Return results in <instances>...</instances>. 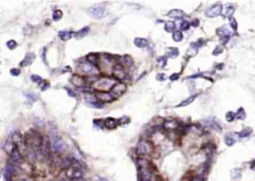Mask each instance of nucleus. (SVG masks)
<instances>
[{
  "mask_svg": "<svg viewBox=\"0 0 255 181\" xmlns=\"http://www.w3.org/2000/svg\"><path fill=\"white\" fill-rule=\"evenodd\" d=\"M97 68L92 64L88 61H83L78 64L77 71L81 74H85V75H93L97 70Z\"/></svg>",
  "mask_w": 255,
  "mask_h": 181,
  "instance_id": "obj_1",
  "label": "nucleus"
},
{
  "mask_svg": "<svg viewBox=\"0 0 255 181\" xmlns=\"http://www.w3.org/2000/svg\"><path fill=\"white\" fill-rule=\"evenodd\" d=\"M67 178L70 179V180H74L81 179L83 178V172L81 170V168L76 166H70L65 171Z\"/></svg>",
  "mask_w": 255,
  "mask_h": 181,
  "instance_id": "obj_2",
  "label": "nucleus"
},
{
  "mask_svg": "<svg viewBox=\"0 0 255 181\" xmlns=\"http://www.w3.org/2000/svg\"><path fill=\"white\" fill-rule=\"evenodd\" d=\"M151 146L148 141L145 140H141L136 146V154L139 156L148 155L151 152Z\"/></svg>",
  "mask_w": 255,
  "mask_h": 181,
  "instance_id": "obj_3",
  "label": "nucleus"
},
{
  "mask_svg": "<svg viewBox=\"0 0 255 181\" xmlns=\"http://www.w3.org/2000/svg\"><path fill=\"white\" fill-rule=\"evenodd\" d=\"M125 69L126 68L122 64H121L120 63H117L112 67V74L115 79L123 80L127 76Z\"/></svg>",
  "mask_w": 255,
  "mask_h": 181,
  "instance_id": "obj_4",
  "label": "nucleus"
},
{
  "mask_svg": "<svg viewBox=\"0 0 255 181\" xmlns=\"http://www.w3.org/2000/svg\"><path fill=\"white\" fill-rule=\"evenodd\" d=\"M111 94L115 97H120L123 95L127 91V85L125 82H116L111 88Z\"/></svg>",
  "mask_w": 255,
  "mask_h": 181,
  "instance_id": "obj_5",
  "label": "nucleus"
},
{
  "mask_svg": "<svg viewBox=\"0 0 255 181\" xmlns=\"http://www.w3.org/2000/svg\"><path fill=\"white\" fill-rule=\"evenodd\" d=\"M94 97L100 102H111L115 100L114 96L111 93L106 92H96Z\"/></svg>",
  "mask_w": 255,
  "mask_h": 181,
  "instance_id": "obj_6",
  "label": "nucleus"
},
{
  "mask_svg": "<svg viewBox=\"0 0 255 181\" xmlns=\"http://www.w3.org/2000/svg\"><path fill=\"white\" fill-rule=\"evenodd\" d=\"M116 82H115V79H109L107 77L102 78L101 79H99L97 82V86L100 90H107L110 89L112 88V86L115 84Z\"/></svg>",
  "mask_w": 255,
  "mask_h": 181,
  "instance_id": "obj_7",
  "label": "nucleus"
},
{
  "mask_svg": "<svg viewBox=\"0 0 255 181\" xmlns=\"http://www.w3.org/2000/svg\"><path fill=\"white\" fill-rule=\"evenodd\" d=\"M105 12V8L103 5H95L92 6L91 8L89 10V13H90L91 16L94 18L99 19L101 18L102 16L104 15Z\"/></svg>",
  "mask_w": 255,
  "mask_h": 181,
  "instance_id": "obj_8",
  "label": "nucleus"
},
{
  "mask_svg": "<svg viewBox=\"0 0 255 181\" xmlns=\"http://www.w3.org/2000/svg\"><path fill=\"white\" fill-rule=\"evenodd\" d=\"M52 148L56 152H63L65 148H66V145L64 141H63L62 139L59 136H55L52 139Z\"/></svg>",
  "mask_w": 255,
  "mask_h": 181,
  "instance_id": "obj_9",
  "label": "nucleus"
},
{
  "mask_svg": "<svg viewBox=\"0 0 255 181\" xmlns=\"http://www.w3.org/2000/svg\"><path fill=\"white\" fill-rule=\"evenodd\" d=\"M222 11V6L220 4H215L213 6L208 8L206 11V16L209 17H215L220 15Z\"/></svg>",
  "mask_w": 255,
  "mask_h": 181,
  "instance_id": "obj_10",
  "label": "nucleus"
},
{
  "mask_svg": "<svg viewBox=\"0 0 255 181\" xmlns=\"http://www.w3.org/2000/svg\"><path fill=\"white\" fill-rule=\"evenodd\" d=\"M70 82L75 87L77 88H83L85 87V78L81 75H77V74H74L70 78Z\"/></svg>",
  "mask_w": 255,
  "mask_h": 181,
  "instance_id": "obj_11",
  "label": "nucleus"
},
{
  "mask_svg": "<svg viewBox=\"0 0 255 181\" xmlns=\"http://www.w3.org/2000/svg\"><path fill=\"white\" fill-rule=\"evenodd\" d=\"M11 159L10 161H11L14 164H15L17 166H20L21 163H22V157L21 154L20 153L18 150V148H15V150H14L13 153L11 154Z\"/></svg>",
  "mask_w": 255,
  "mask_h": 181,
  "instance_id": "obj_12",
  "label": "nucleus"
},
{
  "mask_svg": "<svg viewBox=\"0 0 255 181\" xmlns=\"http://www.w3.org/2000/svg\"><path fill=\"white\" fill-rule=\"evenodd\" d=\"M218 35H219L221 38V42L223 44H226L229 41L230 37V31L227 29L224 28H221L217 30Z\"/></svg>",
  "mask_w": 255,
  "mask_h": 181,
  "instance_id": "obj_13",
  "label": "nucleus"
},
{
  "mask_svg": "<svg viewBox=\"0 0 255 181\" xmlns=\"http://www.w3.org/2000/svg\"><path fill=\"white\" fill-rule=\"evenodd\" d=\"M35 59V55L33 53H28L26 54V56L21 61L20 65L22 68L31 65Z\"/></svg>",
  "mask_w": 255,
  "mask_h": 181,
  "instance_id": "obj_14",
  "label": "nucleus"
},
{
  "mask_svg": "<svg viewBox=\"0 0 255 181\" xmlns=\"http://www.w3.org/2000/svg\"><path fill=\"white\" fill-rule=\"evenodd\" d=\"M11 141L18 148L19 146L24 144V138L19 132H14L11 136Z\"/></svg>",
  "mask_w": 255,
  "mask_h": 181,
  "instance_id": "obj_15",
  "label": "nucleus"
},
{
  "mask_svg": "<svg viewBox=\"0 0 255 181\" xmlns=\"http://www.w3.org/2000/svg\"><path fill=\"white\" fill-rule=\"evenodd\" d=\"M119 124V121L113 117H108L104 121V126L108 130H113Z\"/></svg>",
  "mask_w": 255,
  "mask_h": 181,
  "instance_id": "obj_16",
  "label": "nucleus"
},
{
  "mask_svg": "<svg viewBox=\"0 0 255 181\" xmlns=\"http://www.w3.org/2000/svg\"><path fill=\"white\" fill-rule=\"evenodd\" d=\"M73 31H68V30H62V31H59L58 33V36L59 38L63 41H67L69 40L72 37H73Z\"/></svg>",
  "mask_w": 255,
  "mask_h": 181,
  "instance_id": "obj_17",
  "label": "nucleus"
},
{
  "mask_svg": "<svg viewBox=\"0 0 255 181\" xmlns=\"http://www.w3.org/2000/svg\"><path fill=\"white\" fill-rule=\"evenodd\" d=\"M118 63L122 64L126 68L131 67L133 64V61H132V58L130 55H124V56H122L120 59V62Z\"/></svg>",
  "mask_w": 255,
  "mask_h": 181,
  "instance_id": "obj_18",
  "label": "nucleus"
},
{
  "mask_svg": "<svg viewBox=\"0 0 255 181\" xmlns=\"http://www.w3.org/2000/svg\"><path fill=\"white\" fill-rule=\"evenodd\" d=\"M133 43H134L135 46L138 48L147 47L149 44L148 40L146 38H136Z\"/></svg>",
  "mask_w": 255,
  "mask_h": 181,
  "instance_id": "obj_19",
  "label": "nucleus"
},
{
  "mask_svg": "<svg viewBox=\"0 0 255 181\" xmlns=\"http://www.w3.org/2000/svg\"><path fill=\"white\" fill-rule=\"evenodd\" d=\"M178 126V124L175 120H168V121H164L163 123V128L167 130H171L177 129Z\"/></svg>",
  "mask_w": 255,
  "mask_h": 181,
  "instance_id": "obj_20",
  "label": "nucleus"
},
{
  "mask_svg": "<svg viewBox=\"0 0 255 181\" xmlns=\"http://www.w3.org/2000/svg\"><path fill=\"white\" fill-rule=\"evenodd\" d=\"M17 148V146H16L12 141H5V144H4L3 145L4 150H5L7 154H9V155H11V154L13 153V151L15 150V148Z\"/></svg>",
  "mask_w": 255,
  "mask_h": 181,
  "instance_id": "obj_21",
  "label": "nucleus"
},
{
  "mask_svg": "<svg viewBox=\"0 0 255 181\" xmlns=\"http://www.w3.org/2000/svg\"><path fill=\"white\" fill-rule=\"evenodd\" d=\"M89 31H90V28L88 27V26H85V27H83L82 29H81L80 30L76 31V32L74 34V37H75V38L78 39V40L82 39V38H84L85 36H86V35H88V33L89 32Z\"/></svg>",
  "mask_w": 255,
  "mask_h": 181,
  "instance_id": "obj_22",
  "label": "nucleus"
},
{
  "mask_svg": "<svg viewBox=\"0 0 255 181\" xmlns=\"http://www.w3.org/2000/svg\"><path fill=\"white\" fill-rule=\"evenodd\" d=\"M86 59L88 62L92 64L93 65L94 64H99L100 57L98 55V54H96V53H90V54H88L86 57Z\"/></svg>",
  "mask_w": 255,
  "mask_h": 181,
  "instance_id": "obj_23",
  "label": "nucleus"
},
{
  "mask_svg": "<svg viewBox=\"0 0 255 181\" xmlns=\"http://www.w3.org/2000/svg\"><path fill=\"white\" fill-rule=\"evenodd\" d=\"M168 16L173 18H181L184 16V12L180 9H173L168 13Z\"/></svg>",
  "mask_w": 255,
  "mask_h": 181,
  "instance_id": "obj_24",
  "label": "nucleus"
},
{
  "mask_svg": "<svg viewBox=\"0 0 255 181\" xmlns=\"http://www.w3.org/2000/svg\"><path fill=\"white\" fill-rule=\"evenodd\" d=\"M234 11H235V9L232 5H226L224 7V10H223V15L224 16H230L234 13Z\"/></svg>",
  "mask_w": 255,
  "mask_h": 181,
  "instance_id": "obj_25",
  "label": "nucleus"
},
{
  "mask_svg": "<svg viewBox=\"0 0 255 181\" xmlns=\"http://www.w3.org/2000/svg\"><path fill=\"white\" fill-rule=\"evenodd\" d=\"M224 141H225V144L228 145V146H233V145L236 143L237 140H236L235 138L233 137V135L228 134V135H226L225 137H224Z\"/></svg>",
  "mask_w": 255,
  "mask_h": 181,
  "instance_id": "obj_26",
  "label": "nucleus"
},
{
  "mask_svg": "<svg viewBox=\"0 0 255 181\" xmlns=\"http://www.w3.org/2000/svg\"><path fill=\"white\" fill-rule=\"evenodd\" d=\"M253 130L250 127H247V128H245L242 130L241 132L239 133V136L240 138H246L248 137L249 135H251V134L252 133Z\"/></svg>",
  "mask_w": 255,
  "mask_h": 181,
  "instance_id": "obj_27",
  "label": "nucleus"
},
{
  "mask_svg": "<svg viewBox=\"0 0 255 181\" xmlns=\"http://www.w3.org/2000/svg\"><path fill=\"white\" fill-rule=\"evenodd\" d=\"M167 55L168 57L171 58H175L179 55V51H178L177 48L175 47H169L167 49Z\"/></svg>",
  "mask_w": 255,
  "mask_h": 181,
  "instance_id": "obj_28",
  "label": "nucleus"
},
{
  "mask_svg": "<svg viewBox=\"0 0 255 181\" xmlns=\"http://www.w3.org/2000/svg\"><path fill=\"white\" fill-rule=\"evenodd\" d=\"M165 31L168 33H171L174 31V30L175 29V23L173 21H168L166 23H165Z\"/></svg>",
  "mask_w": 255,
  "mask_h": 181,
  "instance_id": "obj_29",
  "label": "nucleus"
},
{
  "mask_svg": "<svg viewBox=\"0 0 255 181\" xmlns=\"http://www.w3.org/2000/svg\"><path fill=\"white\" fill-rule=\"evenodd\" d=\"M62 16H63L62 11H61V10H56V11H55L53 13H52V20H53L54 21L57 22V21H59V20H60L62 18Z\"/></svg>",
  "mask_w": 255,
  "mask_h": 181,
  "instance_id": "obj_30",
  "label": "nucleus"
},
{
  "mask_svg": "<svg viewBox=\"0 0 255 181\" xmlns=\"http://www.w3.org/2000/svg\"><path fill=\"white\" fill-rule=\"evenodd\" d=\"M172 38L175 41H176V42H180V41H181V40H183V33H182L180 31H176L174 32V34H173Z\"/></svg>",
  "mask_w": 255,
  "mask_h": 181,
  "instance_id": "obj_31",
  "label": "nucleus"
},
{
  "mask_svg": "<svg viewBox=\"0 0 255 181\" xmlns=\"http://www.w3.org/2000/svg\"><path fill=\"white\" fill-rule=\"evenodd\" d=\"M246 117V113L245 112V109L243 108H239L237 111V113H236V117L238 120H244Z\"/></svg>",
  "mask_w": 255,
  "mask_h": 181,
  "instance_id": "obj_32",
  "label": "nucleus"
},
{
  "mask_svg": "<svg viewBox=\"0 0 255 181\" xmlns=\"http://www.w3.org/2000/svg\"><path fill=\"white\" fill-rule=\"evenodd\" d=\"M196 97H197V95L192 96V97H189V98H187V99H186V100H184V101H183V102H182L181 103H180V104L179 105V106H178V107H181V106H188V105H189V104H191L192 102L193 101L195 100V99L196 98Z\"/></svg>",
  "mask_w": 255,
  "mask_h": 181,
  "instance_id": "obj_33",
  "label": "nucleus"
},
{
  "mask_svg": "<svg viewBox=\"0 0 255 181\" xmlns=\"http://www.w3.org/2000/svg\"><path fill=\"white\" fill-rule=\"evenodd\" d=\"M168 58L166 56H162L157 59L158 64L160 65L161 68H165L166 64H167Z\"/></svg>",
  "mask_w": 255,
  "mask_h": 181,
  "instance_id": "obj_34",
  "label": "nucleus"
},
{
  "mask_svg": "<svg viewBox=\"0 0 255 181\" xmlns=\"http://www.w3.org/2000/svg\"><path fill=\"white\" fill-rule=\"evenodd\" d=\"M6 46H7V47L9 49L13 50V49H16L17 47L18 44H17V43L14 40H10L6 43Z\"/></svg>",
  "mask_w": 255,
  "mask_h": 181,
  "instance_id": "obj_35",
  "label": "nucleus"
},
{
  "mask_svg": "<svg viewBox=\"0 0 255 181\" xmlns=\"http://www.w3.org/2000/svg\"><path fill=\"white\" fill-rule=\"evenodd\" d=\"M31 79L32 82H35V83H36V84L38 85L40 84L43 81L42 77H40V76L38 75H35V74H33V75L31 76Z\"/></svg>",
  "mask_w": 255,
  "mask_h": 181,
  "instance_id": "obj_36",
  "label": "nucleus"
},
{
  "mask_svg": "<svg viewBox=\"0 0 255 181\" xmlns=\"http://www.w3.org/2000/svg\"><path fill=\"white\" fill-rule=\"evenodd\" d=\"M236 117V113L233 112H228V113L226 114V120L228 121V122H232V121L235 119Z\"/></svg>",
  "mask_w": 255,
  "mask_h": 181,
  "instance_id": "obj_37",
  "label": "nucleus"
},
{
  "mask_svg": "<svg viewBox=\"0 0 255 181\" xmlns=\"http://www.w3.org/2000/svg\"><path fill=\"white\" fill-rule=\"evenodd\" d=\"M189 26H190V23L188 22L187 20H183L181 23V26H180V29L182 31H186L189 29Z\"/></svg>",
  "mask_w": 255,
  "mask_h": 181,
  "instance_id": "obj_38",
  "label": "nucleus"
},
{
  "mask_svg": "<svg viewBox=\"0 0 255 181\" xmlns=\"http://www.w3.org/2000/svg\"><path fill=\"white\" fill-rule=\"evenodd\" d=\"M50 88V82L46 81V82H44L40 86V91L41 92H45L46 90H48Z\"/></svg>",
  "mask_w": 255,
  "mask_h": 181,
  "instance_id": "obj_39",
  "label": "nucleus"
},
{
  "mask_svg": "<svg viewBox=\"0 0 255 181\" xmlns=\"http://www.w3.org/2000/svg\"><path fill=\"white\" fill-rule=\"evenodd\" d=\"M229 20H230V25L232 29H233V30H237L238 25H237V20H235V18L230 17V18L229 19Z\"/></svg>",
  "mask_w": 255,
  "mask_h": 181,
  "instance_id": "obj_40",
  "label": "nucleus"
},
{
  "mask_svg": "<svg viewBox=\"0 0 255 181\" xmlns=\"http://www.w3.org/2000/svg\"><path fill=\"white\" fill-rule=\"evenodd\" d=\"M118 121H119L120 124H128L130 121V119L128 116H123L120 119H118Z\"/></svg>",
  "mask_w": 255,
  "mask_h": 181,
  "instance_id": "obj_41",
  "label": "nucleus"
},
{
  "mask_svg": "<svg viewBox=\"0 0 255 181\" xmlns=\"http://www.w3.org/2000/svg\"><path fill=\"white\" fill-rule=\"evenodd\" d=\"M46 48L43 47L42 49H41V51H40V56H41V59H42V61L45 63V64H46Z\"/></svg>",
  "mask_w": 255,
  "mask_h": 181,
  "instance_id": "obj_42",
  "label": "nucleus"
},
{
  "mask_svg": "<svg viewBox=\"0 0 255 181\" xmlns=\"http://www.w3.org/2000/svg\"><path fill=\"white\" fill-rule=\"evenodd\" d=\"M26 98H27L28 100H29L32 101V102H34V101H35V100H37V97L35 96V94L31 93H31L26 94Z\"/></svg>",
  "mask_w": 255,
  "mask_h": 181,
  "instance_id": "obj_43",
  "label": "nucleus"
},
{
  "mask_svg": "<svg viewBox=\"0 0 255 181\" xmlns=\"http://www.w3.org/2000/svg\"><path fill=\"white\" fill-rule=\"evenodd\" d=\"M20 73H21L20 70L17 69V68H12V69H11V70H10V73H11L13 76H17L20 75Z\"/></svg>",
  "mask_w": 255,
  "mask_h": 181,
  "instance_id": "obj_44",
  "label": "nucleus"
},
{
  "mask_svg": "<svg viewBox=\"0 0 255 181\" xmlns=\"http://www.w3.org/2000/svg\"><path fill=\"white\" fill-rule=\"evenodd\" d=\"M32 32H33V28L31 27V26H26V27H25V29H24V33H25L26 35H31V34H32Z\"/></svg>",
  "mask_w": 255,
  "mask_h": 181,
  "instance_id": "obj_45",
  "label": "nucleus"
},
{
  "mask_svg": "<svg viewBox=\"0 0 255 181\" xmlns=\"http://www.w3.org/2000/svg\"><path fill=\"white\" fill-rule=\"evenodd\" d=\"M222 51H223V48L220 46H216V48H215V49H214V51H213V55H219V54H221V53H222Z\"/></svg>",
  "mask_w": 255,
  "mask_h": 181,
  "instance_id": "obj_46",
  "label": "nucleus"
},
{
  "mask_svg": "<svg viewBox=\"0 0 255 181\" xmlns=\"http://www.w3.org/2000/svg\"><path fill=\"white\" fill-rule=\"evenodd\" d=\"M156 79L160 82H162V81H165L166 79V76H165V73H158L156 75Z\"/></svg>",
  "mask_w": 255,
  "mask_h": 181,
  "instance_id": "obj_47",
  "label": "nucleus"
},
{
  "mask_svg": "<svg viewBox=\"0 0 255 181\" xmlns=\"http://www.w3.org/2000/svg\"><path fill=\"white\" fill-rule=\"evenodd\" d=\"M64 89L66 90L67 92H68V95L70 96V97H76V93H74V92L71 89V88H68V87H64Z\"/></svg>",
  "mask_w": 255,
  "mask_h": 181,
  "instance_id": "obj_48",
  "label": "nucleus"
},
{
  "mask_svg": "<svg viewBox=\"0 0 255 181\" xmlns=\"http://www.w3.org/2000/svg\"><path fill=\"white\" fill-rule=\"evenodd\" d=\"M94 124H96L97 126H99L100 128H103L104 126V121H102V120H94Z\"/></svg>",
  "mask_w": 255,
  "mask_h": 181,
  "instance_id": "obj_49",
  "label": "nucleus"
},
{
  "mask_svg": "<svg viewBox=\"0 0 255 181\" xmlns=\"http://www.w3.org/2000/svg\"><path fill=\"white\" fill-rule=\"evenodd\" d=\"M179 77H180V75H179V73H174L172 75L170 76V79L171 81H175L177 79H179Z\"/></svg>",
  "mask_w": 255,
  "mask_h": 181,
  "instance_id": "obj_50",
  "label": "nucleus"
},
{
  "mask_svg": "<svg viewBox=\"0 0 255 181\" xmlns=\"http://www.w3.org/2000/svg\"><path fill=\"white\" fill-rule=\"evenodd\" d=\"M199 23H199V20H198V19H195V20H193L192 21V26L193 27H198V26H199Z\"/></svg>",
  "mask_w": 255,
  "mask_h": 181,
  "instance_id": "obj_51",
  "label": "nucleus"
},
{
  "mask_svg": "<svg viewBox=\"0 0 255 181\" xmlns=\"http://www.w3.org/2000/svg\"><path fill=\"white\" fill-rule=\"evenodd\" d=\"M251 168L253 169V170H255V159L252 162V164H251Z\"/></svg>",
  "mask_w": 255,
  "mask_h": 181,
  "instance_id": "obj_52",
  "label": "nucleus"
},
{
  "mask_svg": "<svg viewBox=\"0 0 255 181\" xmlns=\"http://www.w3.org/2000/svg\"><path fill=\"white\" fill-rule=\"evenodd\" d=\"M97 181H107V180H106L103 179V178H99V177H97Z\"/></svg>",
  "mask_w": 255,
  "mask_h": 181,
  "instance_id": "obj_53",
  "label": "nucleus"
},
{
  "mask_svg": "<svg viewBox=\"0 0 255 181\" xmlns=\"http://www.w3.org/2000/svg\"><path fill=\"white\" fill-rule=\"evenodd\" d=\"M72 181H85L83 178H81V179H77V180H72Z\"/></svg>",
  "mask_w": 255,
  "mask_h": 181,
  "instance_id": "obj_54",
  "label": "nucleus"
},
{
  "mask_svg": "<svg viewBox=\"0 0 255 181\" xmlns=\"http://www.w3.org/2000/svg\"><path fill=\"white\" fill-rule=\"evenodd\" d=\"M20 181H29L28 180H20Z\"/></svg>",
  "mask_w": 255,
  "mask_h": 181,
  "instance_id": "obj_55",
  "label": "nucleus"
}]
</instances>
